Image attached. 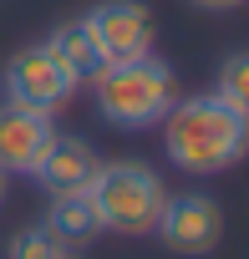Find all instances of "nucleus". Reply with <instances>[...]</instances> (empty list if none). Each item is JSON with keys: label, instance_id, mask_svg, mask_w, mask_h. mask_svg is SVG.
Wrapping results in <instances>:
<instances>
[{"label": "nucleus", "instance_id": "nucleus-7", "mask_svg": "<svg viewBox=\"0 0 249 259\" xmlns=\"http://www.w3.org/2000/svg\"><path fill=\"white\" fill-rule=\"evenodd\" d=\"M56 143V127L46 112L0 102V173H36V163L46 158V148Z\"/></svg>", "mask_w": 249, "mask_h": 259}, {"label": "nucleus", "instance_id": "nucleus-13", "mask_svg": "<svg viewBox=\"0 0 249 259\" xmlns=\"http://www.w3.org/2000/svg\"><path fill=\"white\" fill-rule=\"evenodd\" d=\"M198 11H239V6H249V0H193Z\"/></svg>", "mask_w": 249, "mask_h": 259}, {"label": "nucleus", "instance_id": "nucleus-12", "mask_svg": "<svg viewBox=\"0 0 249 259\" xmlns=\"http://www.w3.org/2000/svg\"><path fill=\"white\" fill-rule=\"evenodd\" d=\"M6 259H81V249H71V244H61L56 234H46V229L36 224V229H21V234L11 239V249H6Z\"/></svg>", "mask_w": 249, "mask_h": 259}, {"label": "nucleus", "instance_id": "nucleus-5", "mask_svg": "<svg viewBox=\"0 0 249 259\" xmlns=\"http://www.w3.org/2000/svg\"><path fill=\"white\" fill-rule=\"evenodd\" d=\"M87 31L97 36L107 61H133L153 51V11L143 0H102L92 6V16H81Z\"/></svg>", "mask_w": 249, "mask_h": 259}, {"label": "nucleus", "instance_id": "nucleus-4", "mask_svg": "<svg viewBox=\"0 0 249 259\" xmlns=\"http://www.w3.org/2000/svg\"><path fill=\"white\" fill-rule=\"evenodd\" d=\"M76 87H81V81L56 61V51H51L46 41L16 51L11 66H6V102L31 107V112H46V117H56V112L71 102Z\"/></svg>", "mask_w": 249, "mask_h": 259}, {"label": "nucleus", "instance_id": "nucleus-10", "mask_svg": "<svg viewBox=\"0 0 249 259\" xmlns=\"http://www.w3.org/2000/svg\"><path fill=\"white\" fill-rule=\"evenodd\" d=\"M46 46L56 51V61H61L76 81H92V76L107 66V56H102L97 36L87 31V21H66V26H56V31L46 36Z\"/></svg>", "mask_w": 249, "mask_h": 259}, {"label": "nucleus", "instance_id": "nucleus-8", "mask_svg": "<svg viewBox=\"0 0 249 259\" xmlns=\"http://www.w3.org/2000/svg\"><path fill=\"white\" fill-rule=\"evenodd\" d=\"M97 153H92V143H81V138H56L51 148H46V158L36 163V183L56 198V193H87V183H92V173H97Z\"/></svg>", "mask_w": 249, "mask_h": 259}, {"label": "nucleus", "instance_id": "nucleus-14", "mask_svg": "<svg viewBox=\"0 0 249 259\" xmlns=\"http://www.w3.org/2000/svg\"><path fill=\"white\" fill-rule=\"evenodd\" d=\"M0 203H6V173H0Z\"/></svg>", "mask_w": 249, "mask_h": 259}, {"label": "nucleus", "instance_id": "nucleus-1", "mask_svg": "<svg viewBox=\"0 0 249 259\" xmlns=\"http://www.w3.org/2000/svg\"><path fill=\"white\" fill-rule=\"evenodd\" d=\"M163 153H168L173 168H183L193 178L224 173V168H234L249 153V117H239L214 92L183 97L163 117Z\"/></svg>", "mask_w": 249, "mask_h": 259}, {"label": "nucleus", "instance_id": "nucleus-9", "mask_svg": "<svg viewBox=\"0 0 249 259\" xmlns=\"http://www.w3.org/2000/svg\"><path fill=\"white\" fill-rule=\"evenodd\" d=\"M41 229L56 234V239L71 244V249H87V244L102 234V219H97V208H92L87 193H56L51 208H46V219H41Z\"/></svg>", "mask_w": 249, "mask_h": 259}, {"label": "nucleus", "instance_id": "nucleus-6", "mask_svg": "<svg viewBox=\"0 0 249 259\" xmlns=\"http://www.w3.org/2000/svg\"><path fill=\"white\" fill-rule=\"evenodd\" d=\"M173 254H209L224 239V208L209 193H178L163 203L158 229H153Z\"/></svg>", "mask_w": 249, "mask_h": 259}, {"label": "nucleus", "instance_id": "nucleus-11", "mask_svg": "<svg viewBox=\"0 0 249 259\" xmlns=\"http://www.w3.org/2000/svg\"><path fill=\"white\" fill-rule=\"evenodd\" d=\"M214 97H224L239 117H249V51L224 56V66H219V76H214Z\"/></svg>", "mask_w": 249, "mask_h": 259}, {"label": "nucleus", "instance_id": "nucleus-3", "mask_svg": "<svg viewBox=\"0 0 249 259\" xmlns=\"http://www.w3.org/2000/svg\"><path fill=\"white\" fill-rule=\"evenodd\" d=\"M87 198L102 219V234H153L158 229V213L168 203L163 193V178L148 168V163H133V158H117V163H97L92 183H87Z\"/></svg>", "mask_w": 249, "mask_h": 259}, {"label": "nucleus", "instance_id": "nucleus-2", "mask_svg": "<svg viewBox=\"0 0 249 259\" xmlns=\"http://www.w3.org/2000/svg\"><path fill=\"white\" fill-rule=\"evenodd\" d=\"M92 92H97V107L112 127L138 133V127H158L168 117V107L178 102V76L168 61H158L148 51L133 61H107L92 76Z\"/></svg>", "mask_w": 249, "mask_h": 259}]
</instances>
